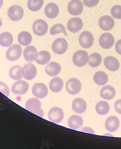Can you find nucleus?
Masks as SVG:
<instances>
[{
  "label": "nucleus",
  "instance_id": "nucleus-37",
  "mask_svg": "<svg viewBox=\"0 0 121 149\" xmlns=\"http://www.w3.org/2000/svg\"><path fill=\"white\" fill-rule=\"evenodd\" d=\"M99 0H83L84 5L88 8H93L98 5Z\"/></svg>",
  "mask_w": 121,
  "mask_h": 149
},
{
  "label": "nucleus",
  "instance_id": "nucleus-32",
  "mask_svg": "<svg viewBox=\"0 0 121 149\" xmlns=\"http://www.w3.org/2000/svg\"><path fill=\"white\" fill-rule=\"evenodd\" d=\"M44 2V0H28V9L33 12L38 11L42 8Z\"/></svg>",
  "mask_w": 121,
  "mask_h": 149
},
{
  "label": "nucleus",
  "instance_id": "nucleus-20",
  "mask_svg": "<svg viewBox=\"0 0 121 149\" xmlns=\"http://www.w3.org/2000/svg\"><path fill=\"white\" fill-rule=\"evenodd\" d=\"M87 103L81 98H76L72 103V109L76 113H83L87 109Z\"/></svg>",
  "mask_w": 121,
  "mask_h": 149
},
{
  "label": "nucleus",
  "instance_id": "nucleus-35",
  "mask_svg": "<svg viewBox=\"0 0 121 149\" xmlns=\"http://www.w3.org/2000/svg\"><path fill=\"white\" fill-rule=\"evenodd\" d=\"M112 16L116 19H121V6L117 5L112 7L111 9Z\"/></svg>",
  "mask_w": 121,
  "mask_h": 149
},
{
  "label": "nucleus",
  "instance_id": "nucleus-4",
  "mask_svg": "<svg viewBox=\"0 0 121 149\" xmlns=\"http://www.w3.org/2000/svg\"><path fill=\"white\" fill-rule=\"evenodd\" d=\"M68 48V43L65 39L58 38L53 42L52 49L55 54L62 55L67 51Z\"/></svg>",
  "mask_w": 121,
  "mask_h": 149
},
{
  "label": "nucleus",
  "instance_id": "nucleus-14",
  "mask_svg": "<svg viewBox=\"0 0 121 149\" xmlns=\"http://www.w3.org/2000/svg\"><path fill=\"white\" fill-rule=\"evenodd\" d=\"M29 87V85L26 81H19L14 83L12 86V92L15 95H24L27 92Z\"/></svg>",
  "mask_w": 121,
  "mask_h": 149
},
{
  "label": "nucleus",
  "instance_id": "nucleus-30",
  "mask_svg": "<svg viewBox=\"0 0 121 149\" xmlns=\"http://www.w3.org/2000/svg\"><path fill=\"white\" fill-rule=\"evenodd\" d=\"M51 55L47 51H41L38 53L36 62L40 65L47 64L50 61Z\"/></svg>",
  "mask_w": 121,
  "mask_h": 149
},
{
  "label": "nucleus",
  "instance_id": "nucleus-6",
  "mask_svg": "<svg viewBox=\"0 0 121 149\" xmlns=\"http://www.w3.org/2000/svg\"><path fill=\"white\" fill-rule=\"evenodd\" d=\"M66 89L69 94L74 95L80 92L81 89V84L78 79L72 78L66 83Z\"/></svg>",
  "mask_w": 121,
  "mask_h": 149
},
{
  "label": "nucleus",
  "instance_id": "nucleus-19",
  "mask_svg": "<svg viewBox=\"0 0 121 149\" xmlns=\"http://www.w3.org/2000/svg\"><path fill=\"white\" fill-rule=\"evenodd\" d=\"M45 13L49 19H54L59 15V7L56 3H49L45 8Z\"/></svg>",
  "mask_w": 121,
  "mask_h": 149
},
{
  "label": "nucleus",
  "instance_id": "nucleus-29",
  "mask_svg": "<svg viewBox=\"0 0 121 149\" xmlns=\"http://www.w3.org/2000/svg\"><path fill=\"white\" fill-rule=\"evenodd\" d=\"M94 81L98 85L100 86L105 85L108 82V75L104 72H98L94 76Z\"/></svg>",
  "mask_w": 121,
  "mask_h": 149
},
{
  "label": "nucleus",
  "instance_id": "nucleus-28",
  "mask_svg": "<svg viewBox=\"0 0 121 149\" xmlns=\"http://www.w3.org/2000/svg\"><path fill=\"white\" fill-rule=\"evenodd\" d=\"M18 41L21 45L29 46L32 41V36L28 32H21L18 36Z\"/></svg>",
  "mask_w": 121,
  "mask_h": 149
},
{
  "label": "nucleus",
  "instance_id": "nucleus-8",
  "mask_svg": "<svg viewBox=\"0 0 121 149\" xmlns=\"http://www.w3.org/2000/svg\"><path fill=\"white\" fill-rule=\"evenodd\" d=\"M22 54V48L20 45H14L11 46L6 52V57L9 61H16L20 58Z\"/></svg>",
  "mask_w": 121,
  "mask_h": 149
},
{
  "label": "nucleus",
  "instance_id": "nucleus-18",
  "mask_svg": "<svg viewBox=\"0 0 121 149\" xmlns=\"http://www.w3.org/2000/svg\"><path fill=\"white\" fill-rule=\"evenodd\" d=\"M120 126L119 119L115 116H109L105 122V127L109 132H114L118 130Z\"/></svg>",
  "mask_w": 121,
  "mask_h": 149
},
{
  "label": "nucleus",
  "instance_id": "nucleus-31",
  "mask_svg": "<svg viewBox=\"0 0 121 149\" xmlns=\"http://www.w3.org/2000/svg\"><path fill=\"white\" fill-rule=\"evenodd\" d=\"M109 109L110 106L109 104L105 101H101L98 102L96 106L97 113L102 116L107 114L109 112Z\"/></svg>",
  "mask_w": 121,
  "mask_h": 149
},
{
  "label": "nucleus",
  "instance_id": "nucleus-16",
  "mask_svg": "<svg viewBox=\"0 0 121 149\" xmlns=\"http://www.w3.org/2000/svg\"><path fill=\"white\" fill-rule=\"evenodd\" d=\"M38 52L36 48L34 46H28L24 49V58L28 62L31 63L35 61L37 58Z\"/></svg>",
  "mask_w": 121,
  "mask_h": 149
},
{
  "label": "nucleus",
  "instance_id": "nucleus-23",
  "mask_svg": "<svg viewBox=\"0 0 121 149\" xmlns=\"http://www.w3.org/2000/svg\"><path fill=\"white\" fill-rule=\"evenodd\" d=\"M68 126L73 130H78L80 128L83 124V119L78 115H73L68 120Z\"/></svg>",
  "mask_w": 121,
  "mask_h": 149
},
{
  "label": "nucleus",
  "instance_id": "nucleus-21",
  "mask_svg": "<svg viewBox=\"0 0 121 149\" xmlns=\"http://www.w3.org/2000/svg\"><path fill=\"white\" fill-rule=\"evenodd\" d=\"M104 65L107 69L112 72L116 71L120 67L119 61L112 56H109L105 58Z\"/></svg>",
  "mask_w": 121,
  "mask_h": 149
},
{
  "label": "nucleus",
  "instance_id": "nucleus-10",
  "mask_svg": "<svg viewBox=\"0 0 121 149\" xmlns=\"http://www.w3.org/2000/svg\"><path fill=\"white\" fill-rule=\"evenodd\" d=\"M33 30L34 33L38 36H43L47 33L48 25L43 19H38L33 24Z\"/></svg>",
  "mask_w": 121,
  "mask_h": 149
},
{
  "label": "nucleus",
  "instance_id": "nucleus-22",
  "mask_svg": "<svg viewBox=\"0 0 121 149\" xmlns=\"http://www.w3.org/2000/svg\"><path fill=\"white\" fill-rule=\"evenodd\" d=\"M61 71V66L56 62H51L45 68V71L47 75L50 76L55 77L59 74Z\"/></svg>",
  "mask_w": 121,
  "mask_h": 149
},
{
  "label": "nucleus",
  "instance_id": "nucleus-25",
  "mask_svg": "<svg viewBox=\"0 0 121 149\" xmlns=\"http://www.w3.org/2000/svg\"><path fill=\"white\" fill-rule=\"evenodd\" d=\"M116 91L113 87L107 85L104 87L100 91V95L106 100H111L115 97Z\"/></svg>",
  "mask_w": 121,
  "mask_h": 149
},
{
  "label": "nucleus",
  "instance_id": "nucleus-34",
  "mask_svg": "<svg viewBox=\"0 0 121 149\" xmlns=\"http://www.w3.org/2000/svg\"><path fill=\"white\" fill-rule=\"evenodd\" d=\"M60 33H64L65 36H67L65 27L62 24H56L50 29V33L52 35H54Z\"/></svg>",
  "mask_w": 121,
  "mask_h": 149
},
{
  "label": "nucleus",
  "instance_id": "nucleus-38",
  "mask_svg": "<svg viewBox=\"0 0 121 149\" xmlns=\"http://www.w3.org/2000/svg\"><path fill=\"white\" fill-rule=\"evenodd\" d=\"M115 110L118 113L121 114V99L117 100L114 104Z\"/></svg>",
  "mask_w": 121,
  "mask_h": 149
},
{
  "label": "nucleus",
  "instance_id": "nucleus-27",
  "mask_svg": "<svg viewBox=\"0 0 121 149\" xmlns=\"http://www.w3.org/2000/svg\"><path fill=\"white\" fill-rule=\"evenodd\" d=\"M13 42V37L10 33L6 32L0 34V45L3 47H9Z\"/></svg>",
  "mask_w": 121,
  "mask_h": 149
},
{
  "label": "nucleus",
  "instance_id": "nucleus-33",
  "mask_svg": "<svg viewBox=\"0 0 121 149\" xmlns=\"http://www.w3.org/2000/svg\"><path fill=\"white\" fill-rule=\"evenodd\" d=\"M101 56L97 53H94L91 54L89 58L88 64L92 67L99 66L102 62Z\"/></svg>",
  "mask_w": 121,
  "mask_h": 149
},
{
  "label": "nucleus",
  "instance_id": "nucleus-26",
  "mask_svg": "<svg viewBox=\"0 0 121 149\" xmlns=\"http://www.w3.org/2000/svg\"><path fill=\"white\" fill-rule=\"evenodd\" d=\"M63 81L59 77L53 78L50 83V90L54 93L60 92L63 88Z\"/></svg>",
  "mask_w": 121,
  "mask_h": 149
},
{
  "label": "nucleus",
  "instance_id": "nucleus-15",
  "mask_svg": "<svg viewBox=\"0 0 121 149\" xmlns=\"http://www.w3.org/2000/svg\"><path fill=\"white\" fill-rule=\"evenodd\" d=\"M82 21L78 17L73 18L68 21L67 28L72 33H77L82 29L83 27Z\"/></svg>",
  "mask_w": 121,
  "mask_h": 149
},
{
  "label": "nucleus",
  "instance_id": "nucleus-7",
  "mask_svg": "<svg viewBox=\"0 0 121 149\" xmlns=\"http://www.w3.org/2000/svg\"><path fill=\"white\" fill-rule=\"evenodd\" d=\"M48 116L50 121L59 124L64 119V113L61 108L55 107L50 109L48 113Z\"/></svg>",
  "mask_w": 121,
  "mask_h": 149
},
{
  "label": "nucleus",
  "instance_id": "nucleus-41",
  "mask_svg": "<svg viewBox=\"0 0 121 149\" xmlns=\"http://www.w3.org/2000/svg\"><path fill=\"white\" fill-rule=\"evenodd\" d=\"M3 0H0V9L1 8L3 5Z\"/></svg>",
  "mask_w": 121,
  "mask_h": 149
},
{
  "label": "nucleus",
  "instance_id": "nucleus-42",
  "mask_svg": "<svg viewBox=\"0 0 121 149\" xmlns=\"http://www.w3.org/2000/svg\"><path fill=\"white\" fill-rule=\"evenodd\" d=\"M2 26V21L1 18H0V28Z\"/></svg>",
  "mask_w": 121,
  "mask_h": 149
},
{
  "label": "nucleus",
  "instance_id": "nucleus-12",
  "mask_svg": "<svg viewBox=\"0 0 121 149\" xmlns=\"http://www.w3.org/2000/svg\"><path fill=\"white\" fill-rule=\"evenodd\" d=\"M48 92L47 87L42 83H36L32 88L33 95L37 98H45L47 95Z\"/></svg>",
  "mask_w": 121,
  "mask_h": 149
},
{
  "label": "nucleus",
  "instance_id": "nucleus-24",
  "mask_svg": "<svg viewBox=\"0 0 121 149\" xmlns=\"http://www.w3.org/2000/svg\"><path fill=\"white\" fill-rule=\"evenodd\" d=\"M24 75L23 69L19 65L14 66L9 71V76L14 80H20L23 77Z\"/></svg>",
  "mask_w": 121,
  "mask_h": 149
},
{
  "label": "nucleus",
  "instance_id": "nucleus-2",
  "mask_svg": "<svg viewBox=\"0 0 121 149\" xmlns=\"http://www.w3.org/2000/svg\"><path fill=\"white\" fill-rule=\"evenodd\" d=\"M89 55L86 51L79 50L74 53L73 56V62L78 67L85 65L89 61Z\"/></svg>",
  "mask_w": 121,
  "mask_h": 149
},
{
  "label": "nucleus",
  "instance_id": "nucleus-11",
  "mask_svg": "<svg viewBox=\"0 0 121 149\" xmlns=\"http://www.w3.org/2000/svg\"><path fill=\"white\" fill-rule=\"evenodd\" d=\"M114 38L109 33H104L100 37L99 45L101 47L105 49H109L112 47L114 43Z\"/></svg>",
  "mask_w": 121,
  "mask_h": 149
},
{
  "label": "nucleus",
  "instance_id": "nucleus-1",
  "mask_svg": "<svg viewBox=\"0 0 121 149\" xmlns=\"http://www.w3.org/2000/svg\"><path fill=\"white\" fill-rule=\"evenodd\" d=\"M27 110L38 116L43 118L44 111L41 109V103L40 100L36 98H32L27 100L25 104Z\"/></svg>",
  "mask_w": 121,
  "mask_h": 149
},
{
  "label": "nucleus",
  "instance_id": "nucleus-5",
  "mask_svg": "<svg viewBox=\"0 0 121 149\" xmlns=\"http://www.w3.org/2000/svg\"><path fill=\"white\" fill-rule=\"evenodd\" d=\"M94 42V37L90 32L86 31L81 33L79 37V43L81 47L85 49L92 47Z\"/></svg>",
  "mask_w": 121,
  "mask_h": 149
},
{
  "label": "nucleus",
  "instance_id": "nucleus-39",
  "mask_svg": "<svg viewBox=\"0 0 121 149\" xmlns=\"http://www.w3.org/2000/svg\"><path fill=\"white\" fill-rule=\"evenodd\" d=\"M115 50L118 54L121 55V40H118L116 43Z\"/></svg>",
  "mask_w": 121,
  "mask_h": 149
},
{
  "label": "nucleus",
  "instance_id": "nucleus-36",
  "mask_svg": "<svg viewBox=\"0 0 121 149\" xmlns=\"http://www.w3.org/2000/svg\"><path fill=\"white\" fill-rule=\"evenodd\" d=\"M0 92L6 97L9 96L10 94V91L8 87L3 81H0Z\"/></svg>",
  "mask_w": 121,
  "mask_h": 149
},
{
  "label": "nucleus",
  "instance_id": "nucleus-40",
  "mask_svg": "<svg viewBox=\"0 0 121 149\" xmlns=\"http://www.w3.org/2000/svg\"><path fill=\"white\" fill-rule=\"evenodd\" d=\"M81 132H84L85 133H89V134H95V132L93 130L89 127H84L83 129L81 130Z\"/></svg>",
  "mask_w": 121,
  "mask_h": 149
},
{
  "label": "nucleus",
  "instance_id": "nucleus-3",
  "mask_svg": "<svg viewBox=\"0 0 121 149\" xmlns=\"http://www.w3.org/2000/svg\"><path fill=\"white\" fill-rule=\"evenodd\" d=\"M8 15L11 21L14 22L20 21L23 17V9L19 6L14 5L9 8Z\"/></svg>",
  "mask_w": 121,
  "mask_h": 149
},
{
  "label": "nucleus",
  "instance_id": "nucleus-17",
  "mask_svg": "<svg viewBox=\"0 0 121 149\" xmlns=\"http://www.w3.org/2000/svg\"><path fill=\"white\" fill-rule=\"evenodd\" d=\"M23 69L24 71V79L28 81H31L36 78L37 74V69L33 63H30L25 64Z\"/></svg>",
  "mask_w": 121,
  "mask_h": 149
},
{
  "label": "nucleus",
  "instance_id": "nucleus-13",
  "mask_svg": "<svg viewBox=\"0 0 121 149\" xmlns=\"http://www.w3.org/2000/svg\"><path fill=\"white\" fill-rule=\"evenodd\" d=\"M98 25L102 30L104 31H110L113 29L115 25V22L112 17L106 15L101 17L100 18Z\"/></svg>",
  "mask_w": 121,
  "mask_h": 149
},
{
  "label": "nucleus",
  "instance_id": "nucleus-9",
  "mask_svg": "<svg viewBox=\"0 0 121 149\" xmlns=\"http://www.w3.org/2000/svg\"><path fill=\"white\" fill-rule=\"evenodd\" d=\"M67 10L71 15L78 16L82 13L83 5L80 0H72L68 3Z\"/></svg>",
  "mask_w": 121,
  "mask_h": 149
}]
</instances>
